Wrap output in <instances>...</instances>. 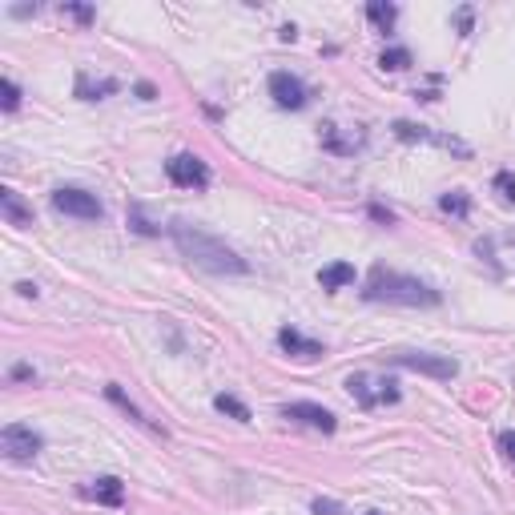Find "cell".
<instances>
[{
  "label": "cell",
  "instance_id": "cell-1",
  "mask_svg": "<svg viewBox=\"0 0 515 515\" xmlns=\"http://www.w3.org/2000/svg\"><path fill=\"white\" fill-rule=\"evenodd\" d=\"M169 238H173V246L206 274H246L249 270V262L238 254V249H230L225 241H217L214 233L198 230V225L182 222V217L169 222Z\"/></svg>",
  "mask_w": 515,
  "mask_h": 515
},
{
  "label": "cell",
  "instance_id": "cell-2",
  "mask_svg": "<svg viewBox=\"0 0 515 515\" xmlns=\"http://www.w3.org/2000/svg\"><path fill=\"white\" fill-rule=\"evenodd\" d=\"M362 294L370 302H399V306H439L443 294L435 286H426L423 278H410V274L386 270V266H375L367 278V290Z\"/></svg>",
  "mask_w": 515,
  "mask_h": 515
},
{
  "label": "cell",
  "instance_id": "cell-3",
  "mask_svg": "<svg viewBox=\"0 0 515 515\" xmlns=\"http://www.w3.org/2000/svg\"><path fill=\"white\" fill-rule=\"evenodd\" d=\"M53 209H61V214H69V217H80V222H97V217L105 214L97 193L77 190V185H61V190L53 193Z\"/></svg>",
  "mask_w": 515,
  "mask_h": 515
},
{
  "label": "cell",
  "instance_id": "cell-4",
  "mask_svg": "<svg viewBox=\"0 0 515 515\" xmlns=\"http://www.w3.org/2000/svg\"><path fill=\"white\" fill-rule=\"evenodd\" d=\"M40 447H45V439H40L32 426L8 423L4 431H0V451H4V459H13V463H29V459H37Z\"/></svg>",
  "mask_w": 515,
  "mask_h": 515
},
{
  "label": "cell",
  "instance_id": "cell-5",
  "mask_svg": "<svg viewBox=\"0 0 515 515\" xmlns=\"http://www.w3.org/2000/svg\"><path fill=\"white\" fill-rule=\"evenodd\" d=\"M165 177L173 185H182V190H206V185H209L206 161L193 157V153H173V157L165 161Z\"/></svg>",
  "mask_w": 515,
  "mask_h": 515
},
{
  "label": "cell",
  "instance_id": "cell-6",
  "mask_svg": "<svg viewBox=\"0 0 515 515\" xmlns=\"http://www.w3.org/2000/svg\"><path fill=\"white\" fill-rule=\"evenodd\" d=\"M394 367H407L418 370V375H431V378H455L459 375V362L447 359V354H426V350H402L394 354Z\"/></svg>",
  "mask_w": 515,
  "mask_h": 515
},
{
  "label": "cell",
  "instance_id": "cell-7",
  "mask_svg": "<svg viewBox=\"0 0 515 515\" xmlns=\"http://www.w3.org/2000/svg\"><path fill=\"white\" fill-rule=\"evenodd\" d=\"M346 391H350V399L359 402V407H378V402H399L402 399V391H399V383H370L367 375H350L346 378Z\"/></svg>",
  "mask_w": 515,
  "mask_h": 515
},
{
  "label": "cell",
  "instance_id": "cell-8",
  "mask_svg": "<svg viewBox=\"0 0 515 515\" xmlns=\"http://www.w3.org/2000/svg\"><path fill=\"white\" fill-rule=\"evenodd\" d=\"M282 418H290V423H302V426L322 431V435H334V426H338V418L330 415L326 407H318V402H286V407H282Z\"/></svg>",
  "mask_w": 515,
  "mask_h": 515
},
{
  "label": "cell",
  "instance_id": "cell-9",
  "mask_svg": "<svg viewBox=\"0 0 515 515\" xmlns=\"http://www.w3.org/2000/svg\"><path fill=\"white\" fill-rule=\"evenodd\" d=\"M270 97L278 109H302L306 105V85L294 72H270Z\"/></svg>",
  "mask_w": 515,
  "mask_h": 515
},
{
  "label": "cell",
  "instance_id": "cell-10",
  "mask_svg": "<svg viewBox=\"0 0 515 515\" xmlns=\"http://www.w3.org/2000/svg\"><path fill=\"white\" fill-rule=\"evenodd\" d=\"M80 495L101 503V507H121L125 503V483H121L117 475H97V479L80 483Z\"/></svg>",
  "mask_w": 515,
  "mask_h": 515
},
{
  "label": "cell",
  "instance_id": "cell-11",
  "mask_svg": "<svg viewBox=\"0 0 515 515\" xmlns=\"http://www.w3.org/2000/svg\"><path fill=\"white\" fill-rule=\"evenodd\" d=\"M278 346H282L286 354H294V359H302V362L322 359V354H326V346L314 342V338H306V334H298L294 326H282V330H278Z\"/></svg>",
  "mask_w": 515,
  "mask_h": 515
},
{
  "label": "cell",
  "instance_id": "cell-12",
  "mask_svg": "<svg viewBox=\"0 0 515 515\" xmlns=\"http://www.w3.org/2000/svg\"><path fill=\"white\" fill-rule=\"evenodd\" d=\"M105 399H109V402H117V407H121V410H125V415H129V418H133V423H137V426H145V431H153V435H161V439H165V426H161V423H153V418H149V415H145V410H141V407H137V402H133V399H129V394H125V391H121V386H117V383H109V386H105Z\"/></svg>",
  "mask_w": 515,
  "mask_h": 515
},
{
  "label": "cell",
  "instance_id": "cell-13",
  "mask_svg": "<svg viewBox=\"0 0 515 515\" xmlns=\"http://www.w3.org/2000/svg\"><path fill=\"white\" fill-rule=\"evenodd\" d=\"M0 217L16 230H24V225H32V206L16 190H0Z\"/></svg>",
  "mask_w": 515,
  "mask_h": 515
},
{
  "label": "cell",
  "instance_id": "cell-14",
  "mask_svg": "<svg viewBox=\"0 0 515 515\" xmlns=\"http://www.w3.org/2000/svg\"><path fill=\"white\" fill-rule=\"evenodd\" d=\"M350 282H354V266L350 262H330V266H322V270H318V286L330 290V294L342 290V286H350Z\"/></svg>",
  "mask_w": 515,
  "mask_h": 515
},
{
  "label": "cell",
  "instance_id": "cell-15",
  "mask_svg": "<svg viewBox=\"0 0 515 515\" xmlns=\"http://www.w3.org/2000/svg\"><path fill=\"white\" fill-rule=\"evenodd\" d=\"M367 21L375 24L378 32H391L394 21H399V8H394V4H383V0H370V4H367Z\"/></svg>",
  "mask_w": 515,
  "mask_h": 515
},
{
  "label": "cell",
  "instance_id": "cell-16",
  "mask_svg": "<svg viewBox=\"0 0 515 515\" xmlns=\"http://www.w3.org/2000/svg\"><path fill=\"white\" fill-rule=\"evenodd\" d=\"M439 209H443V214H451V217H467V214H471V198H467L463 190H451V193H443V198H439Z\"/></svg>",
  "mask_w": 515,
  "mask_h": 515
},
{
  "label": "cell",
  "instance_id": "cell-17",
  "mask_svg": "<svg viewBox=\"0 0 515 515\" xmlns=\"http://www.w3.org/2000/svg\"><path fill=\"white\" fill-rule=\"evenodd\" d=\"M214 407L222 410V415L238 418V423H249V407L241 399H233V394H214Z\"/></svg>",
  "mask_w": 515,
  "mask_h": 515
},
{
  "label": "cell",
  "instance_id": "cell-18",
  "mask_svg": "<svg viewBox=\"0 0 515 515\" xmlns=\"http://www.w3.org/2000/svg\"><path fill=\"white\" fill-rule=\"evenodd\" d=\"M378 64H383V69H391V72H399V69H410V64H415V56H410V48H386V53L378 56Z\"/></svg>",
  "mask_w": 515,
  "mask_h": 515
},
{
  "label": "cell",
  "instance_id": "cell-19",
  "mask_svg": "<svg viewBox=\"0 0 515 515\" xmlns=\"http://www.w3.org/2000/svg\"><path fill=\"white\" fill-rule=\"evenodd\" d=\"M77 93L85 97V101H97V93H117V80H97V85H89V77H77Z\"/></svg>",
  "mask_w": 515,
  "mask_h": 515
},
{
  "label": "cell",
  "instance_id": "cell-20",
  "mask_svg": "<svg viewBox=\"0 0 515 515\" xmlns=\"http://www.w3.org/2000/svg\"><path fill=\"white\" fill-rule=\"evenodd\" d=\"M491 185H495V193L507 201V206H515V173H507V169H503V173H495V182H491Z\"/></svg>",
  "mask_w": 515,
  "mask_h": 515
},
{
  "label": "cell",
  "instance_id": "cell-21",
  "mask_svg": "<svg viewBox=\"0 0 515 515\" xmlns=\"http://www.w3.org/2000/svg\"><path fill=\"white\" fill-rule=\"evenodd\" d=\"M0 93H4V113H16V109H21V85H16L13 77L0 80Z\"/></svg>",
  "mask_w": 515,
  "mask_h": 515
},
{
  "label": "cell",
  "instance_id": "cell-22",
  "mask_svg": "<svg viewBox=\"0 0 515 515\" xmlns=\"http://www.w3.org/2000/svg\"><path fill=\"white\" fill-rule=\"evenodd\" d=\"M310 511L314 515H342V503H334V499H314Z\"/></svg>",
  "mask_w": 515,
  "mask_h": 515
},
{
  "label": "cell",
  "instance_id": "cell-23",
  "mask_svg": "<svg viewBox=\"0 0 515 515\" xmlns=\"http://www.w3.org/2000/svg\"><path fill=\"white\" fill-rule=\"evenodd\" d=\"M64 13H69L72 21H80V24H89V21H93V16H97L89 4H64Z\"/></svg>",
  "mask_w": 515,
  "mask_h": 515
},
{
  "label": "cell",
  "instance_id": "cell-24",
  "mask_svg": "<svg viewBox=\"0 0 515 515\" xmlns=\"http://www.w3.org/2000/svg\"><path fill=\"white\" fill-rule=\"evenodd\" d=\"M129 225H133L137 233H157V225H149V222H145V217H141V209H129Z\"/></svg>",
  "mask_w": 515,
  "mask_h": 515
},
{
  "label": "cell",
  "instance_id": "cell-25",
  "mask_svg": "<svg viewBox=\"0 0 515 515\" xmlns=\"http://www.w3.org/2000/svg\"><path fill=\"white\" fill-rule=\"evenodd\" d=\"M499 451H503V455L515 463V431H503V435H499Z\"/></svg>",
  "mask_w": 515,
  "mask_h": 515
},
{
  "label": "cell",
  "instance_id": "cell-26",
  "mask_svg": "<svg viewBox=\"0 0 515 515\" xmlns=\"http://www.w3.org/2000/svg\"><path fill=\"white\" fill-rule=\"evenodd\" d=\"M370 217H375V222H386V225L394 222V214H391V209H383V206H370Z\"/></svg>",
  "mask_w": 515,
  "mask_h": 515
},
{
  "label": "cell",
  "instance_id": "cell-27",
  "mask_svg": "<svg viewBox=\"0 0 515 515\" xmlns=\"http://www.w3.org/2000/svg\"><path fill=\"white\" fill-rule=\"evenodd\" d=\"M153 93H157V89H153L149 80H141V85H137V97H141V101H153Z\"/></svg>",
  "mask_w": 515,
  "mask_h": 515
},
{
  "label": "cell",
  "instance_id": "cell-28",
  "mask_svg": "<svg viewBox=\"0 0 515 515\" xmlns=\"http://www.w3.org/2000/svg\"><path fill=\"white\" fill-rule=\"evenodd\" d=\"M459 29L471 32V8H459Z\"/></svg>",
  "mask_w": 515,
  "mask_h": 515
},
{
  "label": "cell",
  "instance_id": "cell-29",
  "mask_svg": "<svg viewBox=\"0 0 515 515\" xmlns=\"http://www.w3.org/2000/svg\"><path fill=\"white\" fill-rule=\"evenodd\" d=\"M16 290H21L24 298H37V286H32V282H21V286H16Z\"/></svg>",
  "mask_w": 515,
  "mask_h": 515
},
{
  "label": "cell",
  "instance_id": "cell-30",
  "mask_svg": "<svg viewBox=\"0 0 515 515\" xmlns=\"http://www.w3.org/2000/svg\"><path fill=\"white\" fill-rule=\"evenodd\" d=\"M367 515H378V511H367Z\"/></svg>",
  "mask_w": 515,
  "mask_h": 515
}]
</instances>
